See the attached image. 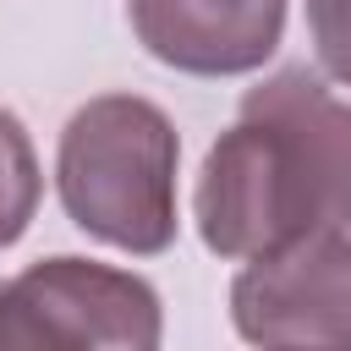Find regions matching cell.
Masks as SVG:
<instances>
[{"label": "cell", "mask_w": 351, "mask_h": 351, "mask_svg": "<svg viewBox=\"0 0 351 351\" xmlns=\"http://www.w3.org/2000/svg\"><path fill=\"white\" fill-rule=\"evenodd\" d=\"M192 219L214 258L241 263L329 225L351 230V104L307 66L247 88L236 126L203 154Z\"/></svg>", "instance_id": "6da1fadb"}, {"label": "cell", "mask_w": 351, "mask_h": 351, "mask_svg": "<svg viewBox=\"0 0 351 351\" xmlns=\"http://www.w3.org/2000/svg\"><path fill=\"white\" fill-rule=\"evenodd\" d=\"M230 324L258 351H351V230L329 225L247 258Z\"/></svg>", "instance_id": "277c9868"}, {"label": "cell", "mask_w": 351, "mask_h": 351, "mask_svg": "<svg viewBox=\"0 0 351 351\" xmlns=\"http://www.w3.org/2000/svg\"><path fill=\"white\" fill-rule=\"evenodd\" d=\"M307 33L324 77L351 88V0H307Z\"/></svg>", "instance_id": "52a82bcc"}, {"label": "cell", "mask_w": 351, "mask_h": 351, "mask_svg": "<svg viewBox=\"0 0 351 351\" xmlns=\"http://www.w3.org/2000/svg\"><path fill=\"white\" fill-rule=\"evenodd\" d=\"M137 44L186 77H247L285 38V0H126Z\"/></svg>", "instance_id": "5b68a950"}, {"label": "cell", "mask_w": 351, "mask_h": 351, "mask_svg": "<svg viewBox=\"0 0 351 351\" xmlns=\"http://www.w3.org/2000/svg\"><path fill=\"white\" fill-rule=\"evenodd\" d=\"M176 165L181 137L154 99L99 93L60 132L55 192L82 236L154 258L176 241Z\"/></svg>", "instance_id": "7a4b0ae2"}, {"label": "cell", "mask_w": 351, "mask_h": 351, "mask_svg": "<svg viewBox=\"0 0 351 351\" xmlns=\"http://www.w3.org/2000/svg\"><path fill=\"white\" fill-rule=\"evenodd\" d=\"M44 197V176H38V154L27 126L0 104V252L22 241V230L33 225Z\"/></svg>", "instance_id": "8992f818"}, {"label": "cell", "mask_w": 351, "mask_h": 351, "mask_svg": "<svg viewBox=\"0 0 351 351\" xmlns=\"http://www.w3.org/2000/svg\"><path fill=\"white\" fill-rule=\"evenodd\" d=\"M159 291L115 263L55 252L0 280V351H159Z\"/></svg>", "instance_id": "3957f363"}]
</instances>
